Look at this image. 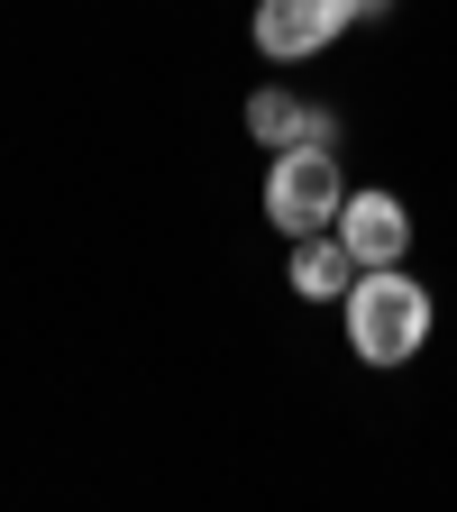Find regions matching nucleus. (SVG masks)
Wrapping results in <instances>:
<instances>
[{
	"label": "nucleus",
	"instance_id": "0eeeda50",
	"mask_svg": "<svg viewBox=\"0 0 457 512\" xmlns=\"http://www.w3.org/2000/svg\"><path fill=\"white\" fill-rule=\"evenodd\" d=\"M403 10V0H357V19H394Z\"/></svg>",
	"mask_w": 457,
	"mask_h": 512
},
{
	"label": "nucleus",
	"instance_id": "39448f33",
	"mask_svg": "<svg viewBox=\"0 0 457 512\" xmlns=\"http://www.w3.org/2000/svg\"><path fill=\"white\" fill-rule=\"evenodd\" d=\"M247 138L256 147H339V110H320V101H302L293 83H256L247 92Z\"/></svg>",
	"mask_w": 457,
	"mask_h": 512
},
{
	"label": "nucleus",
	"instance_id": "20e7f679",
	"mask_svg": "<svg viewBox=\"0 0 457 512\" xmlns=\"http://www.w3.org/2000/svg\"><path fill=\"white\" fill-rule=\"evenodd\" d=\"M339 238H348L357 266H403V256H412V211H403V192H394V183H357L348 211H339Z\"/></svg>",
	"mask_w": 457,
	"mask_h": 512
},
{
	"label": "nucleus",
	"instance_id": "7ed1b4c3",
	"mask_svg": "<svg viewBox=\"0 0 457 512\" xmlns=\"http://www.w3.org/2000/svg\"><path fill=\"white\" fill-rule=\"evenodd\" d=\"M348 28H357V0H256V19H247V37H256L266 64H311Z\"/></svg>",
	"mask_w": 457,
	"mask_h": 512
},
{
	"label": "nucleus",
	"instance_id": "423d86ee",
	"mask_svg": "<svg viewBox=\"0 0 457 512\" xmlns=\"http://www.w3.org/2000/svg\"><path fill=\"white\" fill-rule=\"evenodd\" d=\"M366 266L348 256V238L339 229H320V238H293V266H284V284L302 293V302H348V284H357Z\"/></svg>",
	"mask_w": 457,
	"mask_h": 512
},
{
	"label": "nucleus",
	"instance_id": "f257e3e1",
	"mask_svg": "<svg viewBox=\"0 0 457 512\" xmlns=\"http://www.w3.org/2000/svg\"><path fill=\"white\" fill-rule=\"evenodd\" d=\"M339 320H348V348H357V366H412L421 348H430V284L412 275V266H366L357 284H348V302H339Z\"/></svg>",
	"mask_w": 457,
	"mask_h": 512
},
{
	"label": "nucleus",
	"instance_id": "f03ea898",
	"mask_svg": "<svg viewBox=\"0 0 457 512\" xmlns=\"http://www.w3.org/2000/svg\"><path fill=\"white\" fill-rule=\"evenodd\" d=\"M348 192L357 183L339 174V147H275V165H266V229L320 238V229H339Z\"/></svg>",
	"mask_w": 457,
	"mask_h": 512
}]
</instances>
